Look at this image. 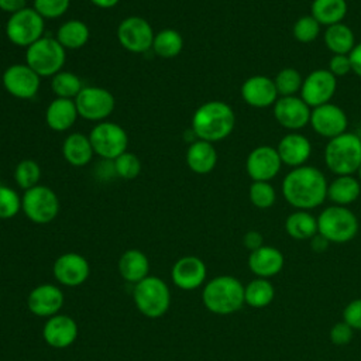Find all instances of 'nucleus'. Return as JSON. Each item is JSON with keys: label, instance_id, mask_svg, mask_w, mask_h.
<instances>
[{"label": "nucleus", "instance_id": "f257e3e1", "mask_svg": "<svg viewBox=\"0 0 361 361\" xmlns=\"http://www.w3.org/2000/svg\"><path fill=\"white\" fill-rule=\"evenodd\" d=\"M329 182L316 166L302 165L292 168L282 180V195L296 210H312L327 199Z\"/></svg>", "mask_w": 361, "mask_h": 361}, {"label": "nucleus", "instance_id": "f03ea898", "mask_svg": "<svg viewBox=\"0 0 361 361\" xmlns=\"http://www.w3.org/2000/svg\"><path fill=\"white\" fill-rule=\"evenodd\" d=\"M235 126L233 107L220 100L203 103L192 117V131L196 140L217 142L227 138Z\"/></svg>", "mask_w": 361, "mask_h": 361}, {"label": "nucleus", "instance_id": "7ed1b4c3", "mask_svg": "<svg viewBox=\"0 0 361 361\" xmlns=\"http://www.w3.org/2000/svg\"><path fill=\"white\" fill-rule=\"evenodd\" d=\"M204 307L220 316L238 312L244 305V285L231 275H219L204 283L202 292Z\"/></svg>", "mask_w": 361, "mask_h": 361}, {"label": "nucleus", "instance_id": "20e7f679", "mask_svg": "<svg viewBox=\"0 0 361 361\" xmlns=\"http://www.w3.org/2000/svg\"><path fill=\"white\" fill-rule=\"evenodd\" d=\"M323 158L327 169L336 176L357 173L361 165V138L350 131L330 138Z\"/></svg>", "mask_w": 361, "mask_h": 361}, {"label": "nucleus", "instance_id": "39448f33", "mask_svg": "<svg viewBox=\"0 0 361 361\" xmlns=\"http://www.w3.org/2000/svg\"><path fill=\"white\" fill-rule=\"evenodd\" d=\"M358 219L347 206L331 204L317 216V233L329 243L344 244L358 233Z\"/></svg>", "mask_w": 361, "mask_h": 361}, {"label": "nucleus", "instance_id": "423d86ee", "mask_svg": "<svg viewBox=\"0 0 361 361\" xmlns=\"http://www.w3.org/2000/svg\"><path fill=\"white\" fill-rule=\"evenodd\" d=\"M133 300L141 314L149 319L164 316L171 305V290L158 276H147L133 289Z\"/></svg>", "mask_w": 361, "mask_h": 361}, {"label": "nucleus", "instance_id": "0eeeda50", "mask_svg": "<svg viewBox=\"0 0 361 361\" xmlns=\"http://www.w3.org/2000/svg\"><path fill=\"white\" fill-rule=\"evenodd\" d=\"M65 59V48L58 42L56 38L42 37L25 51V63L39 78H49L61 72Z\"/></svg>", "mask_w": 361, "mask_h": 361}, {"label": "nucleus", "instance_id": "6e6552de", "mask_svg": "<svg viewBox=\"0 0 361 361\" xmlns=\"http://www.w3.org/2000/svg\"><path fill=\"white\" fill-rule=\"evenodd\" d=\"M21 210L35 224L51 223L59 213V199L56 193L44 185H37L24 190Z\"/></svg>", "mask_w": 361, "mask_h": 361}, {"label": "nucleus", "instance_id": "1a4fd4ad", "mask_svg": "<svg viewBox=\"0 0 361 361\" xmlns=\"http://www.w3.org/2000/svg\"><path fill=\"white\" fill-rule=\"evenodd\" d=\"M44 18L32 7H25L8 17L6 34L11 44L28 48L44 37Z\"/></svg>", "mask_w": 361, "mask_h": 361}, {"label": "nucleus", "instance_id": "9d476101", "mask_svg": "<svg viewBox=\"0 0 361 361\" xmlns=\"http://www.w3.org/2000/svg\"><path fill=\"white\" fill-rule=\"evenodd\" d=\"M89 140L94 154L110 161H114L117 157L126 152L128 147V135L126 130L111 121L97 123L92 128Z\"/></svg>", "mask_w": 361, "mask_h": 361}, {"label": "nucleus", "instance_id": "9b49d317", "mask_svg": "<svg viewBox=\"0 0 361 361\" xmlns=\"http://www.w3.org/2000/svg\"><path fill=\"white\" fill-rule=\"evenodd\" d=\"M78 114L89 121H104L114 110V96L104 87L83 86L75 97Z\"/></svg>", "mask_w": 361, "mask_h": 361}, {"label": "nucleus", "instance_id": "f8f14e48", "mask_svg": "<svg viewBox=\"0 0 361 361\" xmlns=\"http://www.w3.org/2000/svg\"><path fill=\"white\" fill-rule=\"evenodd\" d=\"M337 90V78L329 69H314L303 78L299 96L310 107L330 103Z\"/></svg>", "mask_w": 361, "mask_h": 361}, {"label": "nucleus", "instance_id": "ddd939ff", "mask_svg": "<svg viewBox=\"0 0 361 361\" xmlns=\"http://www.w3.org/2000/svg\"><path fill=\"white\" fill-rule=\"evenodd\" d=\"M154 31L151 24L138 16L124 18L117 28V38L121 47L133 54H142L152 48Z\"/></svg>", "mask_w": 361, "mask_h": 361}, {"label": "nucleus", "instance_id": "4468645a", "mask_svg": "<svg viewBox=\"0 0 361 361\" xmlns=\"http://www.w3.org/2000/svg\"><path fill=\"white\" fill-rule=\"evenodd\" d=\"M309 124L316 134L330 140L347 131L348 117L340 106L330 102L312 109Z\"/></svg>", "mask_w": 361, "mask_h": 361}, {"label": "nucleus", "instance_id": "2eb2a0df", "mask_svg": "<svg viewBox=\"0 0 361 361\" xmlns=\"http://www.w3.org/2000/svg\"><path fill=\"white\" fill-rule=\"evenodd\" d=\"M1 82L13 97L27 100L38 93L41 78L27 63H14L3 72Z\"/></svg>", "mask_w": 361, "mask_h": 361}, {"label": "nucleus", "instance_id": "dca6fc26", "mask_svg": "<svg viewBox=\"0 0 361 361\" xmlns=\"http://www.w3.org/2000/svg\"><path fill=\"white\" fill-rule=\"evenodd\" d=\"M272 110L276 123L289 131H299L306 127L312 111L300 96H281Z\"/></svg>", "mask_w": 361, "mask_h": 361}, {"label": "nucleus", "instance_id": "f3484780", "mask_svg": "<svg viewBox=\"0 0 361 361\" xmlns=\"http://www.w3.org/2000/svg\"><path fill=\"white\" fill-rule=\"evenodd\" d=\"M282 161L276 148L271 145L255 147L247 157L245 171L251 180H272L281 171Z\"/></svg>", "mask_w": 361, "mask_h": 361}, {"label": "nucleus", "instance_id": "a211bd4d", "mask_svg": "<svg viewBox=\"0 0 361 361\" xmlns=\"http://www.w3.org/2000/svg\"><path fill=\"white\" fill-rule=\"evenodd\" d=\"M54 278L63 286L75 288L86 282L90 274L87 259L78 252H65L54 262Z\"/></svg>", "mask_w": 361, "mask_h": 361}, {"label": "nucleus", "instance_id": "6ab92c4d", "mask_svg": "<svg viewBox=\"0 0 361 361\" xmlns=\"http://www.w3.org/2000/svg\"><path fill=\"white\" fill-rule=\"evenodd\" d=\"M63 293L54 283H41L35 286L27 298L28 310L38 317H51L59 313L63 306Z\"/></svg>", "mask_w": 361, "mask_h": 361}, {"label": "nucleus", "instance_id": "aec40b11", "mask_svg": "<svg viewBox=\"0 0 361 361\" xmlns=\"http://www.w3.org/2000/svg\"><path fill=\"white\" fill-rule=\"evenodd\" d=\"M240 92L243 100L254 109L271 107L279 97L274 79L265 75L250 76L243 82Z\"/></svg>", "mask_w": 361, "mask_h": 361}, {"label": "nucleus", "instance_id": "412c9836", "mask_svg": "<svg viewBox=\"0 0 361 361\" xmlns=\"http://www.w3.org/2000/svg\"><path fill=\"white\" fill-rule=\"evenodd\" d=\"M207 268L203 259L195 255L179 258L171 271L172 282L183 290H193L206 282Z\"/></svg>", "mask_w": 361, "mask_h": 361}, {"label": "nucleus", "instance_id": "4be33fe9", "mask_svg": "<svg viewBox=\"0 0 361 361\" xmlns=\"http://www.w3.org/2000/svg\"><path fill=\"white\" fill-rule=\"evenodd\" d=\"M78 337V324L68 314H55L47 319L42 327V338L52 348H66Z\"/></svg>", "mask_w": 361, "mask_h": 361}, {"label": "nucleus", "instance_id": "5701e85b", "mask_svg": "<svg viewBox=\"0 0 361 361\" xmlns=\"http://www.w3.org/2000/svg\"><path fill=\"white\" fill-rule=\"evenodd\" d=\"M283 165L298 168L306 165L312 154V144L309 138L298 131L285 134L275 147Z\"/></svg>", "mask_w": 361, "mask_h": 361}, {"label": "nucleus", "instance_id": "b1692460", "mask_svg": "<svg viewBox=\"0 0 361 361\" xmlns=\"http://www.w3.org/2000/svg\"><path fill=\"white\" fill-rule=\"evenodd\" d=\"M285 265L283 254L272 245H262L248 255V268L257 278L269 279L278 275Z\"/></svg>", "mask_w": 361, "mask_h": 361}, {"label": "nucleus", "instance_id": "393cba45", "mask_svg": "<svg viewBox=\"0 0 361 361\" xmlns=\"http://www.w3.org/2000/svg\"><path fill=\"white\" fill-rule=\"evenodd\" d=\"M78 116V109L72 99L56 97L45 110V121L48 127L58 133L69 130L75 124Z\"/></svg>", "mask_w": 361, "mask_h": 361}, {"label": "nucleus", "instance_id": "a878e982", "mask_svg": "<svg viewBox=\"0 0 361 361\" xmlns=\"http://www.w3.org/2000/svg\"><path fill=\"white\" fill-rule=\"evenodd\" d=\"M186 164L195 173L204 175L212 172L217 164L214 145L203 140H195L186 151Z\"/></svg>", "mask_w": 361, "mask_h": 361}, {"label": "nucleus", "instance_id": "bb28decb", "mask_svg": "<svg viewBox=\"0 0 361 361\" xmlns=\"http://www.w3.org/2000/svg\"><path fill=\"white\" fill-rule=\"evenodd\" d=\"M117 267L121 278L134 285L147 278L149 272L148 257L137 248H130L124 251L118 259Z\"/></svg>", "mask_w": 361, "mask_h": 361}, {"label": "nucleus", "instance_id": "cd10ccee", "mask_svg": "<svg viewBox=\"0 0 361 361\" xmlns=\"http://www.w3.org/2000/svg\"><path fill=\"white\" fill-rule=\"evenodd\" d=\"M361 195V183L353 175H338L327 186V199L337 206H348Z\"/></svg>", "mask_w": 361, "mask_h": 361}, {"label": "nucleus", "instance_id": "c85d7f7f", "mask_svg": "<svg viewBox=\"0 0 361 361\" xmlns=\"http://www.w3.org/2000/svg\"><path fill=\"white\" fill-rule=\"evenodd\" d=\"M62 154L69 165L79 168L90 162L94 151L89 140V135L72 133L65 138L62 144Z\"/></svg>", "mask_w": 361, "mask_h": 361}, {"label": "nucleus", "instance_id": "c756f323", "mask_svg": "<svg viewBox=\"0 0 361 361\" xmlns=\"http://www.w3.org/2000/svg\"><path fill=\"white\" fill-rule=\"evenodd\" d=\"M323 41L333 55H348L355 47V35L344 23L326 27Z\"/></svg>", "mask_w": 361, "mask_h": 361}, {"label": "nucleus", "instance_id": "7c9ffc66", "mask_svg": "<svg viewBox=\"0 0 361 361\" xmlns=\"http://www.w3.org/2000/svg\"><path fill=\"white\" fill-rule=\"evenodd\" d=\"M285 231L293 240H310L317 234V217L309 210H295L285 220Z\"/></svg>", "mask_w": 361, "mask_h": 361}, {"label": "nucleus", "instance_id": "2f4dec72", "mask_svg": "<svg viewBox=\"0 0 361 361\" xmlns=\"http://www.w3.org/2000/svg\"><path fill=\"white\" fill-rule=\"evenodd\" d=\"M347 10L345 0H313L310 4V16L324 27L343 23Z\"/></svg>", "mask_w": 361, "mask_h": 361}, {"label": "nucleus", "instance_id": "473e14b6", "mask_svg": "<svg viewBox=\"0 0 361 361\" xmlns=\"http://www.w3.org/2000/svg\"><path fill=\"white\" fill-rule=\"evenodd\" d=\"M275 298V288L269 279L254 278L244 285V300L245 305L254 309H262L272 303Z\"/></svg>", "mask_w": 361, "mask_h": 361}, {"label": "nucleus", "instance_id": "72a5a7b5", "mask_svg": "<svg viewBox=\"0 0 361 361\" xmlns=\"http://www.w3.org/2000/svg\"><path fill=\"white\" fill-rule=\"evenodd\" d=\"M89 37V27L80 20H68L56 31V39L65 49L82 48Z\"/></svg>", "mask_w": 361, "mask_h": 361}, {"label": "nucleus", "instance_id": "f704fd0d", "mask_svg": "<svg viewBox=\"0 0 361 361\" xmlns=\"http://www.w3.org/2000/svg\"><path fill=\"white\" fill-rule=\"evenodd\" d=\"M182 48H183V38L178 31L172 28L161 30L154 37L152 51L161 58H173L180 54Z\"/></svg>", "mask_w": 361, "mask_h": 361}, {"label": "nucleus", "instance_id": "c9c22d12", "mask_svg": "<svg viewBox=\"0 0 361 361\" xmlns=\"http://www.w3.org/2000/svg\"><path fill=\"white\" fill-rule=\"evenodd\" d=\"M51 87H52V92L56 94V97L72 99V100H75V97L83 89L82 80L79 79V76L68 71H61L56 75H54L51 80Z\"/></svg>", "mask_w": 361, "mask_h": 361}, {"label": "nucleus", "instance_id": "e433bc0d", "mask_svg": "<svg viewBox=\"0 0 361 361\" xmlns=\"http://www.w3.org/2000/svg\"><path fill=\"white\" fill-rule=\"evenodd\" d=\"M303 78L295 68H283L274 78L276 92L281 96H296L300 92Z\"/></svg>", "mask_w": 361, "mask_h": 361}, {"label": "nucleus", "instance_id": "4c0bfd02", "mask_svg": "<svg viewBox=\"0 0 361 361\" xmlns=\"http://www.w3.org/2000/svg\"><path fill=\"white\" fill-rule=\"evenodd\" d=\"M248 197L252 206L257 209H269L276 202V192L275 188L269 182L264 180H252L248 189Z\"/></svg>", "mask_w": 361, "mask_h": 361}, {"label": "nucleus", "instance_id": "58836bf2", "mask_svg": "<svg viewBox=\"0 0 361 361\" xmlns=\"http://www.w3.org/2000/svg\"><path fill=\"white\" fill-rule=\"evenodd\" d=\"M39 178H41V168L34 159H23L17 164L14 169V180L24 190H28L39 185L38 183Z\"/></svg>", "mask_w": 361, "mask_h": 361}, {"label": "nucleus", "instance_id": "ea45409f", "mask_svg": "<svg viewBox=\"0 0 361 361\" xmlns=\"http://www.w3.org/2000/svg\"><path fill=\"white\" fill-rule=\"evenodd\" d=\"M320 27L322 25L310 14H306V16H300L295 21L293 28H292V34H293V37L298 42L310 44L319 37Z\"/></svg>", "mask_w": 361, "mask_h": 361}, {"label": "nucleus", "instance_id": "a19ab883", "mask_svg": "<svg viewBox=\"0 0 361 361\" xmlns=\"http://www.w3.org/2000/svg\"><path fill=\"white\" fill-rule=\"evenodd\" d=\"M114 173L123 179H135L141 172V161L133 152H123L113 161Z\"/></svg>", "mask_w": 361, "mask_h": 361}, {"label": "nucleus", "instance_id": "79ce46f5", "mask_svg": "<svg viewBox=\"0 0 361 361\" xmlns=\"http://www.w3.org/2000/svg\"><path fill=\"white\" fill-rule=\"evenodd\" d=\"M21 210V197L8 186L0 185V219H13Z\"/></svg>", "mask_w": 361, "mask_h": 361}, {"label": "nucleus", "instance_id": "37998d69", "mask_svg": "<svg viewBox=\"0 0 361 361\" xmlns=\"http://www.w3.org/2000/svg\"><path fill=\"white\" fill-rule=\"evenodd\" d=\"M71 0H34L32 8L44 18L54 20L62 17L69 8Z\"/></svg>", "mask_w": 361, "mask_h": 361}, {"label": "nucleus", "instance_id": "c03bdc74", "mask_svg": "<svg viewBox=\"0 0 361 361\" xmlns=\"http://www.w3.org/2000/svg\"><path fill=\"white\" fill-rule=\"evenodd\" d=\"M343 320L355 331L361 330V298L354 299L343 309Z\"/></svg>", "mask_w": 361, "mask_h": 361}, {"label": "nucleus", "instance_id": "a18cd8bd", "mask_svg": "<svg viewBox=\"0 0 361 361\" xmlns=\"http://www.w3.org/2000/svg\"><path fill=\"white\" fill-rule=\"evenodd\" d=\"M354 330L344 322H337L330 329V340L334 345H345L351 341Z\"/></svg>", "mask_w": 361, "mask_h": 361}, {"label": "nucleus", "instance_id": "49530a36", "mask_svg": "<svg viewBox=\"0 0 361 361\" xmlns=\"http://www.w3.org/2000/svg\"><path fill=\"white\" fill-rule=\"evenodd\" d=\"M336 78H343L351 72V62L348 55H333L327 68Z\"/></svg>", "mask_w": 361, "mask_h": 361}, {"label": "nucleus", "instance_id": "de8ad7c7", "mask_svg": "<svg viewBox=\"0 0 361 361\" xmlns=\"http://www.w3.org/2000/svg\"><path fill=\"white\" fill-rule=\"evenodd\" d=\"M243 245L251 252V251H255L258 250L259 247L264 245V237L259 231L257 230H250L244 234L243 237Z\"/></svg>", "mask_w": 361, "mask_h": 361}, {"label": "nucleus", "instance_id": "09e8293b", "mask_svg": "<svg viewBox=\"0 0 361 361\" xmlns=\"http://www.w3.org/2000/svg\"><path fill=\"white\" fill-rule=\"evenodd\" d=\"M351 62V72L361 78V42L355 44L353 51L348 54Z\"/></svg>", "mask_w": 361, "mask_h": 361}, {"label": "nucleus", "instance_id": "8fccbe9b", "mask_svg": "<svg viewBox=\"0 0 361 361\" xmlns=\"http://www.w3.org/2000/svg\"><path fill=\"white\" fill-rule=\"evenodd\" d=\"M27 7V0H0V10L14 14Z\"/></svg>", "mask_w": 361, "mask_h": 361}, {"label": "nucleus", "instance_id": "3c124183", "mask_svg": "<svg viewBox=\"0 0 361 361\" xmlns=\"http://www.w3.org/2000/svg\"><path fill=\"white\" fill-rule=\"evenodd\" d=\"M329 244H330V243H329L324 237H322L319 233H317L313 238H310L312 250L316 251V252H323V251H326V248L329 247Z\"/></svg>", "mask_w": 361, "mask_h": 361}, {"label": "nucleus", "instance_id": "603ef678", "mask_svg": "<svg viewBox=\"0 0 361 361\" xmlns=\"http://www.w3.org/2000/svg\"><path fill=\"white\" fill-rule=\"evenodd\" d=\"M94 6L100 7V8H111L114 6H117V3L120 0H90Z\"/></svg>", "mask_w": 361, "mask_h": 361}, {"label": "nucleus", "instance_id": "864d4df0", "mask_svg": "<svg viewBox=\"0 0 361 361\" xmlns=\"http://www.w3.org/2000/svg\"><path fill=\"white\" fill-rule=\"evenodd\" d=\"M357 178H358V180H360V183H361V165H360V168H358V171H357Z\"/></svg>", "mask_w": 361, "mask_h": 361}]
</instances>
